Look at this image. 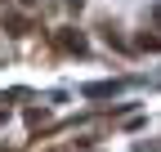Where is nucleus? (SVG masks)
<instances>
[{
  "instance_id": "obj_1",
  "label": "nucleus",
  "mask_w": 161,
  "mask_h": 152,
  "mask_svg": "<svg viewBox=\"0 0 161 152\" xmlns=\"http://www.w3.org/2000/svg\"><path fill=\"white\" fill-rule=\"evenodd\" d=\"M54 45H58V49H67V54H85V49H90L85 31H76V27H63V31L54 36Z\"/></svg>"
},
{
  "instance_id": "obj_2",
  "label": "nucleus",
  "mask_w": 161,
  "mask_h": 152,
  "mask_svg": "<svg viewBox=\"0 0 161 152\" xmlns=\"http://www.w3.org/2000/svg\"><path fill=\"white\" fill-rule=\"evenodd\" d=\"M5 27H9V36H27L31 31V23H27L23 14H5Z\"/></svg>"
},
{
  "instance_id": "obj_3",
  "label": "nucleus",
  "mask_w": 161,
  "mask_h": 152,
  "mask_svg": "<svg viewBox=\"0 0 161 152\" xmlns=\"http://www.w3.org/2000/svg\"><path fill=\"white\" fill-rule=\"evenodd\" d=\"M108 94H116V81H94V85H85V99H108Z\"/></svg>"
},
{
  "instance_id": "obj_4",
  "label": "nucleus",
  "mask_w": 161,
  "mask_h": 152,
  "mask_svg": "<svg viewBox=\"0 0 161 152\" xmlns=\"http://www.w3.org/2000/svg\"><path fill=\"white\" fill-rule=\"evenodd\" d=\"M139 49H161V36H148L143 31V36H139Z\"/></svg>"
},
{
  "instance_id": "obj_5",
  "label": "nucleus",
  "mask_w": 161,
  "mask_h": 152,
  "mask_svg": "<svg viewBox=\"0 0 161 152\" xmlns=\"http://www.w3.org/2000/svg\"><path fill=\"white\" fill-rule=\"evenodd\" d=\"M80 5H85V0H67V9H72V14H76V9H80Z\"/></svg>"
},
{
  "instance_id": "obj_6",
  "label": "nucleus",
  "mask_w": 161,
  "mask_h": 152,
  "mask_svg": "<svg viewBox=\"0 0 161 152\" xmlns=\"http://www.w3.org/2000/svg\"><path fill=\"white\" fill-rule=\"evenodd\" d=\"M18 5H27V9H31V5H36V0H18Z\"/></svg>"
}]
</instances>
